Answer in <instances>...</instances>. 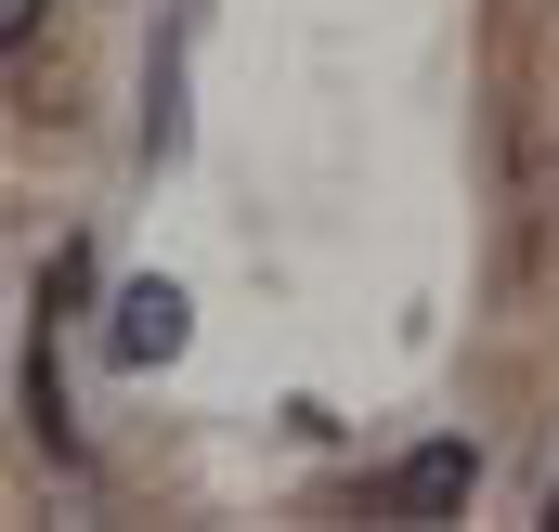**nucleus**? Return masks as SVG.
Listing matches in <instances>:
<instances>
[{
    "label": "nucleus",
    "instance_id": "f257e3e1",
    "mask_svg": "<svg viewBox=\"0 0 559 532\" xmlns=\"http://www.w3.org/2000/svg\"><path fill=\"white\" fill-rule=\"evenodd\" d=\"M182 338H195V299H182L169 273H143V286H118V312H105V351H118V364H169Z\"/></svg>",
    "mask_w": 559,
    "mask_h": 532
},
{
    "label": "nucleus",
    "instance_id": "f03ea898",
    "mask_svg": "<svg viewBox=\"0 0 559 532\" xmlns=\"http://www.w3.org/2000/svg\"><path fill=\"white\" fill-rule=\"evenodd\" d=\"M468 494H481V455H468V442H417V455L391 468V520H455Z\"/></svg>",
    "mask_w": 559,
    "mask_h": 532
},
{
    "label": "nucleus",
    "instance_id": "7ed1b4c3",
    "mask_svg": "<svg viewBox=\"0 0 559 532\" xmlns=\"http://www.w3.org/2000/svg\"><path fill=\"white\" fill-rule=\"evenodd\" d=\"M0 26H13V39H26V26H39V0H0Z\"/></svg>",
    "mask_w": 559,
    "mask_h": 532
}]
</instances>
